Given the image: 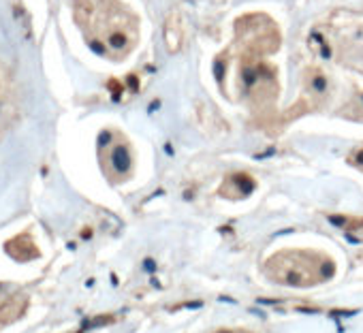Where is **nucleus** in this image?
<instances>
[{
  "label": "nucleus",
  "instance_id": "nucleus-5",
  "mask_svg": "<svg viewBox=\"0 0 363 333\" xmlns=\"http://www.w3.org/2000/svg\"><path fill=\"white\" fill-rule=\"evenodd\" d=\"M252 188H255V182H252V178H248L246 174H235V176H231L227 182H225V186H223V195H227V197H233V199H238V197H246V195H250L252 193Z\"/></svg>",
  "mask_w": 363,
  "mask_h": 333
},
{
  "label": "nucleus",
  "instance_id": "nucleus-3",
  "mask_svg": "<svg viewBox=\"0 0 363 333\" xmlns=\"http://www.w3.org/2000/svg\"><path fill=\"white\" fill-rule=\"evenodd\" d=\"M105 154H103V166H107V171H111V176L124 178L130 171V152L124 143H111V145H103Z\"/></svg>",
  "mask_w": 363,
  "mask_h": 333
},
{
  "label": "nucleus",
  "instance_id": "nucleus-2",
  "mask_svg": "<svg viewBox=\"0 0 363 333\" xmlns=\"http://www.w3.org/2000/svg\"><path fill=\"white\" fill-rule=\"evenodd\" d=\"M238 35L244 43L246 50L252 54H269L278 50V30L276 26L265 18V16H250L246 20H240L238 24Z\"/></svg>",
  "mask_w": 363,
  "mask_h": 333
},
{
  "label": "nucleus",
  "instance_id": "nucleus-8",
  "mask_svg": "<svg viewBox=\"0 0 363 333\" xmlns=\"http://www.w3.org/2000/svg\"><path fill=\"white\" fill-rule=\"evenodd\" d=\"M348 162H350L352 166H357V169H361V171H363V143H361V145H357V147L350 152Z\"/></svg>",
  "mask_w": 363,
  "mask_h": 333
},
{
  "label": "nucleus",
  "instance_id": "nucleus-4",
  "mask_svg": "<svg viewBox=\"0 0 363 333\" xmlns=\"http://www.w3.org/2000/svg\"><path fill=\"white\" fill-rule=\"evenodd\" d=\"M7 252H9V256H13V259L20 261V263L39 256V250H37V246H35V242H33V237H30L28 233H22V235L13 237V239L7 244Z\"/></svg>",
  "mask_w": 363,
  "mask_h": 333
},
{
  "label": "nucleus",
  "instance_id": "nucleus-1",
  "mask_svg": "<svg viewBox=\"0 0 363 333\" xmlns=\"http://www.w3.org/2000/svg\"><path fill=\"white\" fill-rule=\"evenodd\" d=\"M75 20L94 52L122 60L139 37L137 18L118 0H75Z\"/></svg>",
  "mask_w": 363,
  "mask_h": 333
},
{
  "label": "nucleus",
  "instance_id": "nucleus-7",
  "mask_svg": "<svg viewBox=\"0 0 363 333\" xmlns=\"http://www.w3.org/2000/svg\"><path fill=\"white\" fill-rule=\"evenodd\" d=\"M344 113L348 115V118H357V120H363V94L361 96H357L350 105H346V109H344Z\"/></svg>",
  "mask_w": 363,
  "mask_h": 333
},
{
  "label": "nucleus",
  "instance_id": "nucleus-6",
  "mask_svg": "<svg viewBox=\"0 0 363 333\" xmlns=\"http://www.w3.org/2000/svg\"><path fill=\"white\" fill-rule=\"evenodd\" d=\"M24 312V301L16 305V299H0V327L16 320Z\"/></svg>",
  "mask_w": 363,
  "mask_h": 333
}]
</instances>
